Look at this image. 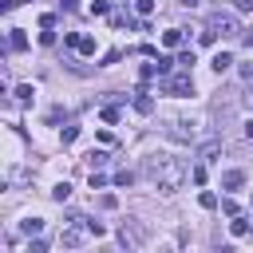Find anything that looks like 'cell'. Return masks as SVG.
I'll list each match as a JSON object with an SVG mask.
<instances>
[{"label":"cell","instance_id":"obj_1","mask_svg":"<svg viewBox=\"0 0 253 253\" xmlns=\"http://www.w3.org/2000/svg\"><path fill=\"white\" fill-rule=\"evenodd\" d=\"M142 170H146V178H150L162 194L182 190V182H186V174H190V170H186V162H182V158H170V154H150Z\"/></svg>","mask_w":253,"mask_h":253},{"label":"cell","instance_id":"obj_2","mask_svg":"<svg viewBox=\"0 0 253 253\" xmlns=\"http://www.w3.org/2000/svg\"><path fill=\"white\" fill-rule=\"evenodd\" d=\"M87 237H95L91 217H71V221L63 225V233H59V245H63V249H79Z\"/></svg>","mask_w":253,"mask_h":253},{"label":"cell","instance_id":"obj_3","mask_svg":"<svg viewBox=\"0 0 253 253\" xmlns=\"http://www.w3.org/2000/svg\"><path fill=\"white\" fill-rule=\"evenodd\" d=\"M162 91H166V95H174V99H186V95L194 91L190 71H174V75H166V79H162Z\"/></svg>","mask_w":253,"mask_h":253},{"label":"cell","instance_id":"obj_4","mask_svg":"<svg viewBox=\"0 0 253 253\" xmlns=\"http://www.w3.org/2000/svg\"><path fill=\"white\" fill-rule=\"evenodd\" d=\"M206 32H213V36H237V20L229 12H213L206 20Z\"/></svg>","mask_w":253,"mask_h":253},{"label":"cell","instance_id":"obj_5","mask_svg":"<svg viewBox=\"0 0 253 253\" xmlns=\"http://www.w3.org/2000/svg\"><path fill=\"white\" fill-rule=\"evenodd\" d=\"M166 134H170V138H178V142H194V138H198L194 123H186V119H174V123L166 126Z\"/></svg>","mask_w":253,"mask_h":253},{"label":"cell","instance_id":"obj_6","mask_svg":"<svg viewBox=\"0 0 253 253\" xmlns=\"http://www.w3.org/2000/svg\"><path fill=\"white\" fill-rule=\"evenodd\" d=\"M134 111H142V115H150V111H154V99H150V91H146V87H138V91H134Z\"/></svg>","mask_w":253,"mask_h":253},{"label":"cell","instance_id":"obj_7","mask_svg":"<svg viewBox=\"0 0 253 253\" xmlns=\"http://www.w3.org/2000/svg\"><path fill=\"white\" fill-rule=\"evenodd\" d=\"M241 186H245V174L241 170H225L221 174V190H241Z\"/></svg>","mask_w":253,"mask_h":253},{"label":"cell","instance_id":"obj_8","mask_svg":"<svg viewBox=\"0 0 253 253\" xmlns=\"http://www.w3.org/2000/svg\"><path fill=\"white\" fill-rule=\"evenodd\" d=\"M12 99H16V103H32V99H36V87H32V83H20V87H12Z\"/></svg>","mask_w":253,"mask_h":253},{"label":"cell","instance_id":"obj_9","mask_svg":"<svg viewBox=\"0 0 253 253\" xmlns=\"http://www.w3.org/2000/svg\"><path fill=\"white\" fill-rule=\"evenodd\" d=\"M217 150H221V138H210V142H202V146H198V158H202V162H210Z\"/></svg>","mask_w":253,"mask_h":253},{"label":"cell","instance_id":"obj_10","mask_svg":"<svg viewBox=\"0 0 253 253\" xmlns=\"http://www.w3.org/2000/svg\"><path fill=\"white\" fill-rule=\"evenodd\" d=\"M8 47H12V51H24V47H28V36H24V28H12V36H8Z\"/></svg>","mask_w":253,"mask_h":253},{"label":"cell","instance_id":"obj_11","mask_svg":"<svg viewBox=\"0 0 253 253\" xmlns=\"http://www.w3.org/2000/svg\"><path fill=\"white\" fill-rule=\"evenodd\" d=\"M20 229H24L28 237H36V233L43 229V217H24V221H20Z\"/></svg>","mask_w":253,"mask_h":253},{"label":"cell","instance_id":"obj_12","mask_svg":"<svg viewBox=\"0 0 253 253\" xmlns=\"http://www.w3.org/2000/svg\"><path fill=\"white\" fill-rule=\"evenodd\" d=\"M162 43H166V47H182V28H170V32H162Z\"/></svg>","mask_w":253,"mask_h":253},{"label":"cell","instance_id":"obj_13","mask_svg":"<svg viewBox=\"0 0 253 253\" xmlns=\"http://www.w3.org/2000/svg\"><path fill=\"white\" fill-rule=\"evenodd\" d=\"M75 51H79V55H95V36H79Z\"/></svg>","mask_w":253,"mask_h":253},{"label":"cell","instance_id":"obj_14","mask_svg":"<svg viewBox=\"0 0 253 253\" xmlns=\"http://www.w3.org/2000/svg\"><path fill=\"white\" fill-rule=\"evenodd\" d=\"M194 59H198V55H194V47H182V51H178V67H182V71H190V67H194Z\"/></svg>","mask_w":253,"mask_h":253},{"label":"cell","instance_id":"obj_15","mask_svg":"<svg viewBox=\"0 0 253 253\" xmlns=\"http://www.w3.org/2000/svg\"><path fill=\"white\" fill-rule=\"evenodd\" d=\"M229 63H233V55H229V51H217V55H213V63H210V67H213V71H217V75H221V71H225V67H229Z\"/></svg>","mask_w":253,"mask_h":253},{"label":"cell","instance_id":"obj_16","mask_svg":"<svg viewBox=\"0 0 253 253\" xmlns=\"http://www.w3.org/2000/svg\"><path fill=\"white\" fill-rule=\"evenodd\" d=\"M198 206H202V210H217V194H213V190H202V194H198Z\"/></svg>","mask_w":253,"mask_h":253},{"label":"cell","instance_id":"obj_17","mask_svg":"<svg viewBox=\"0 0 253 253\" xmlns=\"http://www.w3.org/2000/svg\"><path fill=\"white\" fill-rule=\"evenodd\" d=\"M229 233H233V237H245V233H249V221H245V217H233V221H229Z\"/></svg>","mask_w":253,"mask_h":253},{"label":"cell","instance_id":"obj_18","mask_svg":"<svg viewBox=\"0 0 253 253\" xmlns=\"http://www.w3.org/2000/svg\"><path fill=\"white\" fill-rule=\"evenodd\" d=\"M51 198H55V202H67V198H71V186H67V182H59V186L51 190Z\"/></svg>","mask_w":253,"mask_h":253},{"label":"cell","instance_id":"obj_19","mask_svg":"<svg viewBox=\"0 0 253 253\" xmlns=\"http://www.w3.org/2000/svg\"><path fill=\"white\" fill-rule=\"evenodd\" d=\"M87 158H91V170H99V166H103V162H107V150H91V154H87Z\"/></svg>","mask_w":253,"mask_h":253},{"label":"cell","instance_id":"obj_20","mask_svg":"<svg viewBox=\"0 0 253 253\" xmlns=\"http://www.w3.org/2000/svg\"><path fill=\"white\" fill-rule=\"evenodd\" d=\"M130 182H134L130 170H119V174H115V186H130Z\"/></svg>","mask_w":253,"mask_h":253},{"label":"cell","instance_id":"obj_21","mask_svg":"<svg viewBox=\"0 0 253 253\" xmlns=\"http://www.w3.org/2000/svg\"><path fill=\"white\" fill-rule=\"evenodd\" d=\"M87 182H91V190H99V186H107V174H99V170H91V178H87Z\"/></svg>","mask_w":253,"mask_h":253},{"label":"cell","instance_id":"obj_22","mask_svg":"<svg viewBox=\"0 0 253 253\" xmlns=\"http://www.w3.org/2000/svg\"><path fill=\"white\" fill-rule=\"evenodd\" d=\"M107 12H111V4H103V0H95V4H91V16H107Z\"/></svg>","mask_w":253,"mask_h":253},{"label":"cell","instance_id":"obj_23","mask_svg":"<svg viewBox=\"0 0 253 253\" xmlns=\"http://www.w3.org/2000/svg\"><path fill=\"white\" fill-rule=\"evenodd\" d=\"M40 28H43V32H51V28H55V16H51V12H43V16H40Z\"/></svg>","mask_w":253,"mask_h":253},{"label":"cell","instance_id":"obj_24","mask_svg":"<svg viewBox=\"0 0 253 253\" xmlns=\"http://www.w3.org/2000/svg\"><path fill=\"white\" fill-rule=\"evenodd\" d=\"M103 123H119V107H103Z\"/></svg>","mask_w":253,"mask_h":253},{"label":"cell","instance_id":"obj_25","mask_svg":"<svg viewBox=\"0 0 253 253\" xmlns=\"http://www.w3.org/2000/svg\"><path fill=\"white\" fill-rule=\"evenodd\" d=\"M75 138H79V126H63V146L75 142Z\"/></svg>","mask_w":253,"mask_h":253},{"label":"cell","instance_id":"obj_26","mask_svg":"<svg viewBox=\"0 0 253 253\" xmlns=\"http://www.w3.org/2000/svg\"><path fill=\"white\" fill-rule=\"evenodd\" d=\"M134 8H138V16H150V12H154V0H138Z\"/></svg>","mask_w":253,"mask_h":253},{"label":"cell","instance_id":"obj_27","mask_svg":"<svg viewBox=\"0 0 253 253\" xmlns=\"http://www.w3.org/2000/svg\"><path fill=\"white\" fill-rule=\"evenodd\" d=\"M190 178H194V182L202 186V182H206V166H194V170H190Z\"/></svg>","mask_w":253,"mask_h":253},{"label":"cell","instance_id":"obj_28","mask_svg":"<svg viewBox=\"0 0 253 253\" xmlns=\"http://www.w3.org/2000/svg\"><path fill=\"white\" fill-rule=\"evenodd\" d=\"M99 206H103V210H115L119 202H115V194H103V198H99Z\"/></svg>","mask_w":253,"mask_h":253},{"label":"cell","instance_id":"obj_29","mask_svg":"<svg viewBox=\"0 0 253 253\" xmlns=\"http://www.w3.org/2000/svg\"><path fill=\"white\" fill-rule=\"evenodd\" d=\"M28 253H47V245H43V241L36 237V241H28Z\"/></svg>","mask_w":253,"mask_h":253},{"label":"cell","instance_id":"obj_30","mask_svg":"<svg viewBox=\"0 0 253 253\" xmlns=\"http://www.w3.org/2000/svg\"><path fill=\"white\" fill-rule=\"evenodd\" d=\"M233 8L237 12H253V0H233Z\"/></svg>","mask_w":253,"mask_h":253},{"label":"cell","instance_id":"obj_31","mask_svg":"<svg viewBox=\"0 0 253 253\" xmlns=\"http://www.w3.org/2000/svg\"><path fill=\"white\" fill-rule=\"evenodd\" d=\"M245 138H249V142H253V119H249V123H245Z\"/></svg>","mask_w":253,"mask_h":253},{"label":"cell","instance_id":"obj_32","mask_svg":"<svg viewBox=\"0 0 253 253\" xmlns=\"http://www.w3.org/2000/svg\"><path fill=\"white\" fill-rule=\"evenodd\" d=\"M103 253H123V249L119 245H103Z\"/></svg>","mask_w":253,"mask_h":253},{"label":"cell","instance_id":"obj_33","mask_svg":"<svg viewBox=\"0 0 253 253\" xmlns=\"http://www.w3.org/2000/svg\"><path fill=\"white\" fill-rule=\"evenodd\" d=\"M63 8H67V12H71V8H75V0H63Z\"/></svg>","mask_w":253,"mask_h":253},{"label":"cell","instance_id":"obj_34","mask_svg":"<svg viewBox=\"0 0 253 253\" xmlns=\"http://www.w3.org/2000/svg\"><path fill=\"white\" fill-rule=\"evenodd\" d=\"M178 4H186V8H194V4H198V0H178Z\"/></svg>","mask_w":253,"mask_h":253}]
</instances>
